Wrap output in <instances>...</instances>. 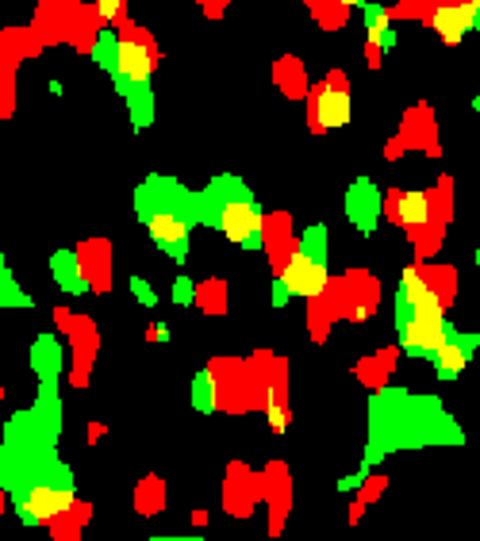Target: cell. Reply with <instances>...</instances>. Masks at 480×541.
<instances>
[{
    "label": "cell",
    "instance_id": "6",
    "mask_svg": "<svg viewBox=\"0 0 480 541\" xmlns=\"http://www.w3.org/2000/svg\"><path fill=\"white\" fill-rule=\"evenodd\" d=\"M350 124V93L338 77L323 81L315 89V127L319 131H335Z\"/></svg>",
    "mask_w": 480,
    "mask_h": 541
},
{
    "label": "cell",
    "instance_id": "4",
    "mask_svg": "<svg viewBox=\"0 0 480 541\" xmlns=\"http://www.w3.org/2000/svg\"><path fill=\"white\" fill-rule=\"evenodd\" d=\"M281 281L288 285L293 296H304V300H315V296L327 292V261L312 257L307 250H293V257L285 261Z\"/></svg>",
    "mask_w": 480,
    "mask_h": 541
},
{
    "label": "cell",
    "instance_id": "15",
    "mask_svg": "<svg viewBox=\"0 0 480 541\" xmlns=\"http://www.w3.org/2000/svg\"><path fill=\"white\" fill-rule=\"evenodd\" d=\"M131 292H135V296H139V300H143L146 307H154V304H158V296H154V292H150V285L143 281V276H131Z\"/></svg>",
    "mask_w": 480,
    "mask_h": 541
},
{
    "label": "cell",
    "instance_id": "10",
    "mask_svg": "<svg viewBox=\"0 0 480 541\" xmlns=\"http://www.w3.org/2000/svg\"><path fill=\"white\" fill-rule=\"evenodd\" d=\"M350 212H354V223L362 226V231H373L376 223V192L369 181H357V188L350 192Z\"/></svg>",
    "mask_w": 480,
    "mask_h": 541
},
{
    "label": "cell",
    "instance_id": "19",
    "mask_svg": "<svg viewBox=\"0 0 480 541\" xmlns=\"http://www.w3.org/2000/svg\"><path fill=\"white\" fill-rule=\"evenodd\" d=\"M150 338H154V342H165V338H169V326H165V323H158V326L150 330Z\"/></svg>",
    "mask_w": 480,
    "mask_h": 541
},
{
    "label": "cell",
    "instance_id": "3",
    "mask_svg": "<svg viewBox=\"0 0 480 541\" xmlns=\"http://www.w3.org/2000/svg\"><path fill=\"white\" fill-rule=\"evenodd\" d=\"M74 507V492L70 487H55V484H31L24 496H15V515L27 526H43V522L58 518Z\"/></svg>",
    "mask_w": 480,
    "mask_h": 541
},
{
    "label": "cell",
    "instance_id": "21",
    "mask_svg": "<svg viewBox=\"0 0 480 541\" xmlns=\"http://www.w3.org/2000/svg\"><path fill=\"white\" fill-rule=\"evenodd\" d=\"M473 5H476V27H480V0H473Z\"/></svg>",
    "mask_w": 480,
    "mask_h": 541
},
{
    "label": "cell",
    "instance_id": "14",
    "mask_svg": "<svg viewBox=\"0 0 480 541\" xmlns=\"http://www.w3.org/2000/svg\"><path fill=\"white\" fill-rule=\"evenodd\" d=\"M269 404H265V415H269V426L277 430V434H285V426H288V411H285V404H281V396L269 388Z\"/></svg>",
    "mask_w": 480,
    "mask_h": 541
},
{
    "label": "cell",
    "instance_id": "8",
    "mask_svg": "<svg viewBox=\"0 0 480 541\" xmlns=\"http://www.w3.org/2000/svg\"><path fill=\"white\" fill-rule=\"evenodd\" d=\"M473 346H476L473 335H457V330L450 326V338H445V342H442V350L435 354V369H438V376H442V380H454V376L469 365Z\"/></svg>",
    "mask_w": 480,
    "mask_h": 541
},
{
    "label": "cell",
    "instance_id": "12",
    "mask_svg": "<svg viewBox=\"0 0 480 541\" xmlns=\"http://www.w3.org/2000/svg\"><path fill=\"white\" fill-rule=\"evenodd\" d=\"M35 365H39L43 380H50V376L58 373V365H62V354H58V346L50 342V338H43V342L35 346Z\"/></svg>",
    "mask_w": 480,
    "mask_h": 541
},
{
    "label": "cell",
    "instance_id": "16",
    "mask_svg": "<svg viewBox=\"0 0 480 541\" xmlns=\"http://www.w3.org/2000/svg\"><path fill=\"white\" fill-rule=\"evenodd\" d=\"M193 296H196L193 281H188V276H181V281L174 285V300H177V304H188V300H193Z\"/></svg>",
    "mask_w": 480,
    "mask_h": 541
},
{
    "label": "cell",
    "instance_id": "17",
    "mask_svg": "<svg viewBox=\"0 0 480 541\" xmlns=\"http://www.w3.org/2000/svg\"><path fill=\"white\" fill-rule=\"evenodd\" d=\"M119 8H124V0H96V12H100V20H115Z\"/></svg>",
    "mask_w": 480,
    "mask_h": 541
},
{
    "label": "cell",
    "instance_id": "18",
    "mask_svg": "<svg viewBox=\"0 0 480 541\" xmlns=\"http://www.w3.org/2000/svg\"><path fill=\"white\" fill-rule=\"evenodd\" d=\"M288 296H293V292H288V285L277 276V285H273V307H285V304H288Z\"/></svg>",
    "mask_w": 480,
    "mask_h": 541
},
{
    "label": "cell",
    "instance_id": "13",
    "mask_svg": "<svg viewBox=\"0 0 480 541\" xmlns=\"http://www.w3.org/2000/svg\"><path fill=\"white\" fill-rule=\"evenodd\" d=\"M193 396H196V407H200V411H212V407H215V380H212V373H200V376H196Z\"/></svg>",
    "mask_w": 480,
    "mask_h": 541
},
{
    "label": "cell",
    "instance_id": "11",
    "mask_svg": "<svg viewBox=\"0 0 480 541\" xmlns=\"http://www.w3.org/2000/svg\"><path fill=\"white\" fill-rule=\"evenodd\" d=\"M55 276H58V285L62 288H70V292H81L85 288V281H81V265H77V254H70V250H62V254H55Z\"/></svg>",
    "mask_w": 480,
    "mask_h": 541
},
{
    "label": "cell",
    "instance_id": "7",
    "mask_svg": "<svg viewBox=\"0 0 480 541\" xmlns=\"http://www.w3.org/2000/svg\"><path fill=\"white\" fill-rule=\"evenodd\" d=\"M431 27L438 31V39L445 46H457L465 39V31L476 27V5L473 0H461V5H438L431 12Z\"/></svg>",
    "mask_w": 480,
    "mask_h": 541
},
{
    "label": "cell",
    "instance_id": "5",
    "mask_svg": "<svg viewBox=\"0 0 480 541\" xmlns=\"http://www.w3.org/2000/svg\"><path fill=\"white\" fill-rule=\"evenodd\" d=\"M143 219H146V231L154 238V246H162L169 257H177V261L188 254V215L158 204V207H150V212H143Z\"/></svg>",
    "mask_w": 480,
    "mask_h": 541
},
{
    "label": "cell",
    "instance_id": "1",
    "mask_svg": "<svg viewBox=\"0 0 480 541\" xmlns=\"http://www.w3.org/2000/svg\"><path fill=\"white\" fill-rule=\"evenodd\" d=\"M215 223H219V231L235 242V246L262 250V242H265V215H262V207L250 200V192H235L231 200H223L215 207Z\"/></svg>",
    "mask_w": 480,
    "mask_h": 541
},
{
    "label": "cell",
    "instance_id": "20",
    "mask_svg": "<svg viewBox=\"0 0 480 541\" xmlns=\"http://www.w3.org/2000/svg\"><path fill=\"white\" fill-rule=\"evenodd\" d=\"M338 5H346V8H357V5H362V8H365L369 0H338Z\"/></svg>",
    "mask_w": 480,
    "mask_h": 541
},
{
    "label": "cell",
    "instance_id": "2",
    "mask_svg": "<svg viewBox=\"0 0 480 541\" xmlns=\"http://www.w3.org/2000/svg\"><path fill=\"white\" fill-rule=\"evenodd\" d=\"M115 85L119 93L127 100L139 96V93H150V74H154V55L150 46L139 43V39H119V50H115Z\"/></svg>",
    "mask_w": 480,
    "mask_h": 541
},
{
    "label": "cell",
    "instance_id": "9",
    "mask_svg": "<svg viewBox=\"0 0 480 541\" xmlns=\"http://www.w3.org/2000/svg\"><path fill=\"white\" fill-rule=\"evenodd\" d=\"M392 219L404 226H426L431 223V196L426 192H400L392 200Z\"/></svg>",
    "mask_w": 480,
    "mask_h": 541
}]
</instances>
